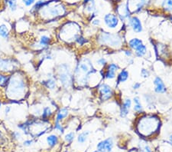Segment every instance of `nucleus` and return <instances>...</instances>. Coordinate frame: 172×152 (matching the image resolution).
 I'll return each instance as SVG.
<instances>
[{
    "label": "nucleus",
    "mask_w": 172,
    "mask_h": 152,
    "mask_svg": "<svg viewBox=\"0 0 172 152\" xmlns=\"http://www.w3.org/2000/svg\"><path fill=\"white\" fill-rule=\"evenodd\" d=\"M21 76H10L8 85L5 88H7V95L15 100L21 99L26 92V83L25 78Z\"/></svg>",
    "instance_id": "f257e3e1"
},
{
    "label": "nucleus",
    "mask_w": 172,
    "mask_h": 152,
    "mask_svg": "<svg viewBox=\"0 0 172 152\" xmlns=\"http://www.w3.org/2000/svg\"><path fill=\"white\" fill-rule=\"evenodd\" d=\"M96 72L93 68V64L89 58H86L81 60L74 70V76L77 79L78 84L86 86L89 82L91 75Z\"/></svg>",
    "instance_id": "f03ea898"
},
{
    "label": "nucleus",
    "mask_w": 172,
    "mask_h": 152,
    "mask_svg": "<svg viewBox=\"0 0 172 152\" xmlns=\"http://www.w3.org/2000/svg\"><path fill=\"white\" fill-rule=\"evenodd\" d=\"M159 118L155 115H148L140 118L138 124V132L144 135H150L158 130Z\"/></svg>",
    "instance_id": "7ed1b4c3"
},
{
    "label": "nucleus",
    "mask_w": 172,
    "mask_h": 152,
    "mask_svg": "<svg viewBox=\"0 0 172 152\" xmlns=\"http://www.w3.org/2000/svg\"><path fill=\"white\" fill-rule=\"evenodd\" d=\"M98 42L101 45L109 46L112 48H120L123 45V39L118 34L109 32H101L97 37Z\"/></svg>",
    "instance_id": "20e7f679"
},
{
    "label": "nucleus",
    "mask_w": 172,
    "mask_h": 152,
    "mask_svg": "<svg viewBox=\"0 0 172 152\" xmlns=\"http://www.w3.org/2000/svg\"><path fill=\"white\" fill-rule=\"evenodd\" d=\"M58 78L64 88H67L72 86L73 82V75L71 71V68L67 64H61L58 68Z\"/></svg>",
    "instance_id": "39448f33"
},
{
    "label": "nucleus",
    "mask_w": 172,
    "mask_h": 152,
    "mask_svg": "<svg viewBox=\"0 0 172 152\" xmlns=\"http://www.w3.org/2000/svg\"><path fill=\"white\" fill-rule=\"evenodd\" d=\"M39 12L40 15H42L44 18L47 19H51L62 16L65 12V8L61 4L49 6V2H48L42 9H40Z\"/></svg>",
    "instance_id": "423d86ee"
},
{
    "label": "nucleus",
    "mask_w": 172,
    "mask_h": 152,
    "mask_svg": "<svg viewBox=\"0 0 172 152\" xmlns=\"http://www.w3.org/2000/svg\"><path fill=\"white\" fill-rule=\"evenodd\" d=\"M103 22L106 27L109 29H117L119 25V19L118 16L113 13H107L103 16Z\"/></svg>",
    "instance_id": "0eeeda50"
},
{
    "label": "nucleus",
    "mask_w": 172,
    "mask_h": 152,
    "mask_svg": "<svg viewBox=\"0 0 172 152\" xmlns=\"http://www.w3.org/2000/svg\"><path fill=\"white\" fill-rule=\"evenodd\" d=\"M100 99L103 101H106L109 100L113 95V90L109 85L106 83H102L98 88Z\"/></svg>",
    "instance_id": "6e6552de"
},
{
    "label": "nucleus",
    "mask_w": 172,
    "mask_h": 152,
    "mask_svg": "<svg viewBox=\"0 0 172 152\" xmlns=\"http://www.w3.org/2000/svg\"><path fill=\"white\" fill-rule=\"evenodd\" d=\"M16 68H17V63L15 62L14 59L0 58V71L3 73L9 72V71H15Z\"/></svg>",
    "instance_id": "1a4fd4ad"
},
{
    "label": "nucleus",
    "mask_w": 172,
    "mask_h": 152,
    "mask_svg": "<svg viewBox=\"0 0 172 152\" xmlns=\"http://www.w3.org/2000/svg\"><path fill=\"white\" fill-rule=\"evenodd\" d=\"M119 67L116 63H109L106 66L103 77L106 80L115 79L116 78V72L119 71Z\"/></svg>",
    "instance_id": "9d476101"
},
{
    "label": "nucleus",
    "mask_w": 172,
    "mask_h": 152,
    "mask_svg": "<svg viewBox=\"0 0 172 152\" xmlns=\"http://www.w3.org/2000/svg\"><path fill=\"white\" fill-rule=\"evenodd\" d=\"M128 26L132 29V31L135 33H141L143 31L142 23L141 20L138 19L137 16H132L128 19Z\"/></svg>",
    "instance_id": "9b49d317"
},
{
    "label": "nucleus",
    "mask_w": 172,
    "mask_h": 152,
    "mask_svg": "<svg viewBox=\"0 0 172 152\" xmlns=\"http://www.w3.org/2000/svg\"><path fill=\"white\" fill-rule=\"evenodd\" d=\"M113 146H114V142L113 138H109L98 143L96 148H97V151L100 152H111Z\"/></svg>",
    "instance_id": "f8f14e48"
},
{
    "label": "nucleus",
    "mask_w": 172,
    "mask_h": 152,
    "mask_svg": "<svg viewBox=\"0 0 172 152\" xmlns=\"http://www.w3.org/2000/svg\"><path fill=\"white\" fill-rule=\"evenodd\" d=\"M153 84H154V91L157 94H165L167 91L166 86L163 80L159 76L155 77L153 80Z\"/></svg>",
    "instance_id": "ddd939ff"
},
{
    "label": "nucleus",
    "mask_w": 172,
    "mask_h": 152,
    "mask_svg": "<svg viewBox=\"0 0 172 152\" xmlns=\"http://www.w3.org/2000/svg\"><path fill=\"white\" fill-rule=\"evenodd\" d=\"M146 3V0H128V9L132 10V12L139 11L143 8Z\"/></svg>",
    "instance_id": "4468645a"
},
{
    "label": "nucleus",
    "mask_w": 172,
    "mask_h": 152,
    "mask_svg": "<svg viewBox=\"0 0 172 152\" xmlns=\"http://www.w3.org/2000/svg\"><path fill=\"white\" fill-rule=\"evenodd\" d=\"M117 12H118V17L119 19H120L123 22H124L125 20L128 19L130 16V11L128 8V5L127 3L126 4H121L118 6L117 9Z\"/></svg>",
    "instance_id": "2eb2a0df"
},
{
    "label": "nucleus",
    "mask_w": 172,
    "mask_h": 152,
    "mask_svg": "<svg viewBox=\"0 0 172 152\" xmlns=\"http://www.w3.org/2000/svg\"><path fill=\"white\" fill-rule=\"evenodd\" d=\"M69 115V111H68L67 108H61L57 112L56 116H55V121L57 122H61L64 118H66Z\"/></svg>",
    "instance_id": "dca6fc26"
},
{
    "label": "nucleus",
    "mask_w": 172,
    "mask_h": 152,
    "mask_svg": "<svg viewBox=\"0 0 172 152\" xmlns=\"http://www.w3.org/2000/svg\"><path fill=\"white\" fill-rule=\"evenodd\" d=\"M51 42V38L46 35H42L38 40V46L41 48H45L50 46Z\"/></svg>",
    "instance_id": "f3484780"
},
{
    "label": "nucleus",
    "mask_w": 172,
    "mask_h": 152,
    "mask_svg": "<svg viewBox=\"0 0 172 152\" xmlns=\"http://www.w3.org/2000/svg\"><path fill=\"white\" fill-rule=\"evenodd\" d=\"M129 78V72L126 69H123L119 71L117 77L118 84L126 82L127 80Z\"/></svg>",
    "instance_id": "a211bd4d"
},
{
    "label": "nucleus",
    "mask_w": 172,
    "mask_h": 152,
    "mask_svg": "<svg viewBox=\"0 0 172 152\" xmlns=\"http://www.w3.org/2000/svg\"><path fill=\"white\" fill-rule=\"evenodd\" d=\"M143 44V41L142 39L138 38H132L128 41V46L132 50H136L137 48L139 47L141 45Z\"/></svg>",
    "instance_id": "6ab92c4d"
},
{
    "label": "nucleus",
    "mask_w": 172,
    "mask_h": 152,
    "mask_svg": "<svg viewBox=\"0 0 172 152\" xmlns=\"http://www.w3.org/2000/svg\"><path fill=\"white\" fill-rule=\"evenodd\" d=\"M53 115V111L50 106H45L43 108L42 111H41V117L43 120L48 119Z\"/></svg>",
    "instance_id": "aec40b11"
},
{
    "label": "nucleus",
    "mask_w": 172,
    "mask_h": 152,
    "mask_svg": "<svg viewBox=\"0 0 172 152\" xmlns=\"http://www.w3.org/2000/svg\"><path fill=\"white\" fill-rule=\"evenodd\" d=\"M146 54H147V46H145L144 43L135 50V55H136V56H137L138 58L144 57Z\"/></svg>",
    "instance_id": "412c9836"
},
{
    "label": "nucleus",
    "mask_w": 172,
    "mask_h": 152,
    "mask_svg": "<svg viewBox=\"0 0 172 152\" xmlns=\"http://www.w3.org/2000/svg\"><path fill=\"white\" fill-rule=\"evenodd\" d=\"M10 36V32L8 26L6 24L0 25V37L8 39Z\"/></svg>",
    "instance_id": "4be33fe9"
},
{
    "label": "nucleus",
    "mask_w": 172,
    "mask_h": 152,
    "mask_svg": "<svg viewBox=\"0 0 172 152\" xmlns=\"http://www.w3.org/2000/svg\"><path fill=\"white\" fill-rule=\"evenodd\" d=\"M44 86L46 87L47 88L50 90H53L56 88L57 86V81L56 80L54 79V78H48L47 80H44V81H42Z\"/></svg>",
    "instance_id": "5701e85b"
},
{
    "label": "nucleus",
    "mask_w": 172,
    "mask_h": 152,
    "mask_svg": "<svg viewBox=\"0 0 172 152\" xmlns=\"http://www.w3.org/2000/svg\"><path fill=\"white\" fill-rule=\"evenodd\" d=\"M46 141L48 146L53 148L58 143V137L56 135H50L49 136L47 137Z\"/></svg>",
    "instance_id": "b1692460"
},
{
    "label": "nucleus",
    "mask_w": 172,
    "mask_h": 152,
    "mask_svg": "<svg viewBox=\"0 0 172 152\" xmlns=\"http://www.w3.org/2000/svg\"><path fill=\"white\" fill-rule=\"evenodd\" d=\"M89 135H90V132L88 131H83V132L79 134L77 138V142L79 144H81V145L82 144H84L86 141H87Z\"/></svg>",
    "instance_id": "393cba45"
},
{
    "label": "nucleus",
    "mask_w": 172,
    "mask_h": 152,
    "mask_svg": "<svg viewBox=\"0 0 172 152\" xmlns=\"http://www.w3.org/2000/svg\"><path fill=\"white\" fill-rule=\"evenodd\" d=\"M10 76L5 74H0V87L6 88L9 81Z\"/></svg>",
    "instance_id": "a878e982"
},
{
    "label": "nucleus",
    "mask_w": 172,
    "mask_h": 152,
    "mask_svg": "<svg viewBox=\"0 0 172 152\" xmlns=\"http://www.w3.org/2000/svg\"><path fill=\"white\" fill-rule=\"evenodd\" d=\"M161 6L167 11H172V0H163Z\"/></svg>",
    "instance_id": "bb28decb"
},
{
    "label": "nucleus",
    "mask_w": 172,
    "mask_h": 152,
    "mask_svg": "<svg viewBox=\"0 0 172 152\" xmlns=\"http://www.w3.org/2000/svg\"><path fill=\"white\" fill-rule=\"evenodd\" d=\"M8 6L12 12H15L17 9V0H6Z\"/></svg>",
    "instance_id": "cd10ccee"
},
{
    "label": "nucleus",
    "mask_w": 172,
    "mask_h": 152,
    "mask_svg": "<svg viewBox=\"0 0 172 152\" xmlns=\"http://www.w3.org/2000/svg\"><path fill=\"white\" fill-rule=\"evenodd\" d=\"M121 106L124 107V108H127V109L130 110L131 109L132 106V101L131 98H126L124 100H123V102Z\"/></svg>",
    "instance_id": "c85d7f7f"
},
{
    "label": "nucleus",
    "mask_w": 172,
    "mask_h": 152,
    "mask_svg": "<svg viewBox=\"0 0 172 152\" xmlns=\"http://www.w3.org/2000/svg\"><path fill=\"white\" fill-rule=\"evenodd\" d=\"M74 138H75V133L73 132V131L66 134L64 136L65 141L67 143H72L73 140H74Z\"/></svg>",
    "instance_id": "c756f323"
},
{
    "label": "nucleus",
    "mask_w": 172,
    "mask_h": 152,
    "mask_svg": "<svg viewBox=\"0 0 172 152\" xmlns=\"http://www.w3.org/2000/svg\"><path fill=\"white\" fill-rule=\"evenodd\" d=\"M96 65L101 67L106 66H107V60L103 57L99 58L97 60H96Z\"/></svg>",
    "instance_id": "7c9ffc66"
},
{
    "label": "nucleus",
    "mask_w": 172,
    "mask_h": 152,
    "mask_svg": "<svg viewBox=\"0 0 172 152\" xmlns=\"http://www.w3.org/2000/svg\"><path fill=\"white\" fill-rule=\"evenodd\" d=\"M133 111L136 113H142L143 111H144V108H143L142 103L141 104L134 105V106H133Z\"/></svg>",
    "instance_id": "2f4dec72"
},
{
    "label": "nucleus",
    "mask_w": 172,
    "mask_h": 152,
    "mask_svg": "<svg viewBox=\"0 0 172 152\" xmlns=\"http://www.w3.org/2000/svg\"><path fill=\"white\" fill-rule=\"evenodd\" d=\"M129 113V110L127 109V108H124V107L121 106L120 108V111H119V115L121 118H126L127 115H128Z\"/></svg>",
    "instance_id": "473e14b6"
},
{
    "label": "nucleus",
    "mask_w": 172,
    "mask_h": 152,
    "mask_svg": "<svg viewBox=\"0 0 172 152\" xmlns=\"http://www.w3.org/2000/svg\"><path fill=\"white\" fill-rule=\"evenodd\" d=\"M54 128L55 130H58V131H59L61 134L64 132V128H63V125H61V122H57V121H54Z\"/></svg>",
    "instance_id": "72a5a7b5"
},
{
    "label": "nucleus",
    "mask_w": 172,
    "mask_h": 152,
    "mask_svg": "<svg viewBox=\"0 0 172 152\" xmlns=\"http://www.w3.org/2000/svg\"><path fill=\"white\" fill-rule=\"evenodd\" d=\"M141 76L144 78H147L150 76V71L146 68H142L141 70Z\"/></svg>",
    "instance_id": "f704fd0d"
},
{
    "label": "nucleus",
    "mask_w": 172,
    "mask_h": 152,
    "mask_svg": "<svg viewBox=\"0 0 172 152\" xmlns=\"http://www.w3.org/2000/svg\"><path fill=\"white\" fill-rule=\"evenodd\" d=\"M35 2L36 0H22L23 4H24L26 6H27V7L34 5L35 3Z\"/></svg>",
    "instance_id": "c9c22d12"
},
{
    "label": "nucleus",
    "mask_w": 172,
    "mask_h": 152,
    "mask_svg": "<svg viewBox=\"0 0 172 152\" xmlns=\"http://www.w3.org/2000/svg\"><path fill=\"white\" fill-rule=\"evenodd\" d=\"M138 152H151V149L150 146L148 145H145V146L142 147Z\"/></svg>",
    "instance_id": "e433bc0d"
},
{
    "label": "nucleus",
    "mask_w": 172,
    "mask_h": 152,
    "mask_svg": "<svg viewBox=\"0 0 172 152\" xmlns=\"http://www.w3.org/2000/svg\"><path fill=\"white\" fill-rule=\"evenodd\" d=\"M123 52H124L125 56H126V57H128V58L132 57L133 52H132V50H130V49H124V50H123Z\"/></svg>",
    "instance_id": "4c0bfd02"
},
{
    "label": "nucleus",
    "mask_w": 172,
    "mask_h": 152,
    "mask_svg": "<svg viewBox=\"0 0 172 152\" xmlns=\"http://www.w3.org/2000/svg\"><path fill=\"white\" fill-rule=\"evenodd\" d=\"M12 137L15 138V139H20L21 137V133H20V131H13V133H12Z\"/></svg>",
    "instance_id": "58836bf2"
},
{
    "label": "nucleus",
    "mask_w": 172,
    "mask_h": 152,
    "mask_svg": "<svg viewBox=\"0 0 172 152\" xmlns=\"http://www.w3.org/2000/svg\"><path fill=\"white\" fill-rule=\"evenodd\" d=\"M33 143H34L33 140L27 139V140H26V141H25L24 142H23V145H24V146L30 147V146H31V145H33Z\"/></svg>",
    "instance_id": "ea45409f"
},
{
    "label": "nucleus",
    "mask_w": 172,
    "mask_h": 152,
    "mask_svg": "<svg viewBox=\"0 0 172 152\" xmlns=\"http://www.w3.org/2000/svg\"><path fill=\"white\" fill-rule=\"evenodd\" d=\"M142 84L140 82H135L134 84L132 85V89L136 91V90H138L140 88H141Z\"/></svg>",
    "instance_id": "a19ab883"
},
{
    "label": "nucleus",
    "mask_w": 172,
    "mask_h": 152,
    "mask_svg": "<svg viewBox=\"0 0 172 152\" xmlns=\"http://www.w3.org/2000/svg\"><path fill=\"white\" fill-rule=\"evenodd\" d=\"M133 102H134V105H136V104H141V98H139L138 96H136L133 98Z\"/></svg>",
    "instance_id": "79ce46f5"
},
{
    "label": "nucleus",
    "mask_w": 172,
    "mask_h": 152,
    "mask_svg": "<svg viewBox=\"0 0 172 152\" xmlns=\"http://www.w3.org/2000/svg\"><path fill=\"white\" fill-rule=\"evenodd\" d=\"M100 23H101V22H100V20L99 19H95L93 20V22H92V24L93 25V26H100Z\"/></svg>",
    "instance_id": "37998d69"
},
{
    "label": "nucleus",
    "mask_w": 172,
    "mask_h": 152,
    "mask_svg": "<svg viewBox=\"0 0 172 152\" xmlns=\"http://www.w3.org/2000/svg\"><path fill=\"white\" fill-rule=\"evenodd\" d=\"M12 110V108L11 106H9V105H7V106L5 107V114H6V115H9L10 113V111H11Z\"/></svg>",
    "instance_id": "c03bdc74"
},
{
    "label": "nucleus",
    "mask_w": 172,
    "mask_h": 152,
    "mask_svg": "<svg viewBox=\"0 0 172 152\" xmlns=\"http://www.w3.org/2000/svg\"><path fill=\"white\" fill-rule=\"evenodd\" d=\"M5 136H4V134L2 133V131H0V144H2L3 141H5Z\"/></svg>",
    "instance_id": "a18cd8bd"
},
{
    "label": "nucleus",
    "mask_w": 172,
    "mask_h": 152,
    "mask_svg": "<svg viewBox=\"0 0 172 152\" xmlns=\"http://www.w3.org/2000/svg\"><path fill=\"white\" fill-rule=\"evenodd\" d=\"M170 143H171V145H172V135L170 136Z\"/></svg>",
    "instance_id": "49530a36"
},
{
    "label": "nucleus",
    "mask_w": 172,
    "mask_h": 152,
    "mask_svg": "<svg viewBox=\"0 0 172 152\" xmlns=\"http://www.w3.org/2000/svg\"><path fill=\"white\" fill-rule=\"evenodd\" d=\"M2 106V102H1V101H0V109H1Z\"/></svg>",
    "instance_id": "de8ad7c7"
},
{
    "label": "nucleus",
    "mask_w": 172,
    "mask_h": 152,
    "mask_svg": "<svg viewBox=\"0 0 172 152\" xmlns=\"http://www.w3.org/2000/svg\"><path fill=\"white\" fill-rule=\"evenodd\" d=\"M93 152H100V151H93Z\"/></svg>",
    "instance_id": "09e8293b"
}]
</instances>
